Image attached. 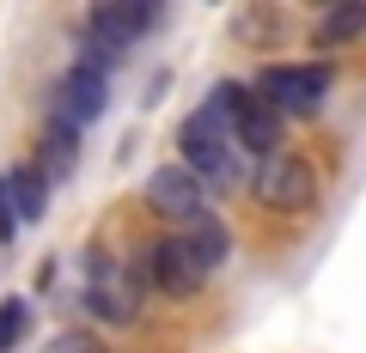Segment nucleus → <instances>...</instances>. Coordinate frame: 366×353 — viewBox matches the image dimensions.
<instances>
[{"label": "nucleus", "instance_id": "15", "mask_svg": "<svg viewBox=\"0 0 366 353\" xmlns=\"http://www.w3.org/2000/svg\"><path fill=\"white\" fill-rule=\"evenodd\" d=\"M43 353H104V341L92 335V329H61V335H55Z\"/></svg>", "mask_w": 366, "mask_h": 353}, {"label": "nucleus", "instance_id": "11", "mask_svg": "<svg viewBox=\"0 0 366 353\" xmlns=\"http://www.w3.org/2000/svg\"><path fill=\"white\" fill-rule=\"evenodd\" d=\"M6 195H13L19 225H37V220H43V208H49V183H43V170H37V165L6 170Z\"/></svg>", "mask_w": 366, "mask_h": 353}, {"label": "nucleus", "instance_id": "10", "mask_svg": "<svg viewBox=\"0 0 366 353\" xmlns=\"http://www.w3.org/2000/svg\"><path fill=\"white\" fill-rule=\"evenodd\" d=\"M177 244L189 250V262H196L202 275H208V268H220V262L232 256V232H226V220H214V213L189 220V232H177Z\"/></svg>", "mask_w": 366, "mask_h": 353}, {"label": "nucleus", "instance_id": "6", "mask_svg": "<svg viewBox=\"0 0 366 353\" xmlns=\"http://www.w3.org/2000/svg\"><path fill=\"white\" fill-rule=\"evenodd\" d=\"M257 201L274 208V213L312 208V201H317V170L305 165V158H293V153H269L262 170H257Z\"/></svg>", "mask_w": 366, "mask_h": 353}, {"label": "nucleus", "instance_id": "1", "mask_svg": "<svg viewBox=\"0 0 366 353\" xmlns=\"http://www.w3.org/2000/svg\"><path fill=\"white\" fill-rule=\"evenodd\" d=\"M177 146H183V170L202 183V195H208V189H238V183H244V170H238V146H232L226 122L214 116L208 104H202L196 116H183Z\"/></svg>", "mask_w": 366, "mask_h": 353}, {"label": "nucleus", "instance_id": "9", "mask_svg": "<svg viewBox=\"0 0 366 353\" xmlns=\"http://www.w3.org/2000/svg\"><path fill=\"white\" fill-rule=\"evenodd\" d=\"M104 116V73H92V67H67V79H61V116L55 122H67V128H86V122H98Z\"/></svg>", "mask_w": 366, "mask_h": 353}, {"label": "nucleus", "instance_id": "13", "mask_svg": "<svg viewBox=\"0 0 366 353\" xmlns=\"http://www.w3.org/2000/svg\"><path fill=\"white\" fill-rule=\"evenodd\" d=\"M354 31H366V6H336L324 19V43H348Z\"/></svg>", "mask_w": 366, "mask_h": 353}, {"label": "nucleus", "instance_id": "14", "mask_svg": "<svg viewBox=\"0 0 366 353\" xmlns=\"http://www.w3.org/2000/svg\"><path fill=\"white\" fill-rule=\"evenodd\" d=\"M25 323H31L25 299H6V305H0V353H6V347H19V341H25Z\"/></svg>", "mask_w": 366, "mask_h": 353}, {"label": "nucleus", "instance_id": "16", "mask_svg": "<svg viewBox=\"0 0 366 353\" xmlns=\"http://www.w3.org/2000/svg\"><path fill=\"white\" fill-rule=\"evenodd\" d=\"M19 237V213H13V195H6V170H0V244Z\"/></svg>", "mask_w": 366, "mask_h": 353}, {"label": "nucleus", "instance_id": "5", "mask_svg": "<svg viewBox=\"0 0 366 353\" xmlns=\"http://www.w3.org/2000/svg\"><path fill=\"white\" fill-rule=\"evenodd\" d=\"M153 25H159L153 0H98V6L86 13V43H98L104 55H122L134 37H147Z\"/></svg>", "mask_w": 366, "mask_h": 353}, {"label": "nucleus", "instance_id": "12", "mask_svg": "<svg viewBox=\"0 0 366 353\" xmlns=\"http://www.w3.org/2000/svg\"><path fill=\"white\" fill-rule=\"evenodd\" d=\"M43 183H61L67 170H74V128L67 122H49V134H43Z\"/></svg>", "mask_w": 366, "mask_h": 353}, {"label": "nucleus", "instance_id": "4", "mask_svg": "<svg viewBox=\"0 0 366 353\" xmlns=\"http://www.w3.org/2000/svg\"><path fill=\"white\" fill-rule=\"evenodd\" d=\"M324 92H330V67H293V61H274V67H262L257 73V98L281 116H312L317 104H324Z\"/></svg>", "mask_w": 366, "mask_h": 353}, {"label": "nucleus", "instance_id": "3", "mask_svg": "<svg viewBox=\"0 0 366 353\" xmlns=\"http://www.w3.org/2000/svg\"><path fill=\"white\" fill-rule=\"evenodd\" d=\"M86 311L98 317V323H134V317H141V287H134V275L117 256H104V250L86 256Z\"/></svg>", "mask_w": 366, "mask_h": 353}, {"label": "nucleus", "instance_id": "7", "mask_svg": "<svg viewBox=\"0 0 366 353\" xmlns=\"http://www.w3.org/2000/svg\"><path fill=\"white\" fill-rule=\"evenodd\" d=\"M147 208L153 213H165V220H202L208 213V195H202V183L189 177L183 165H159L153 177H147Z\"/></svg>", "mask_w": 366, "mask_h": 353}, {"label": "nucleus", "instance_id": "2", "mask_svg": "<svg viewBox=\"0 0 366 353\" xmlns=\"http://www.w3.org/2000/svg\"><path fill=\"white\" fill-rule=\"evenodd\" d=\"M208 110L226 122V134H232V146L238 153H262L269 158L274 146H281V116H274L269 104H262L257 92H244V86H214V98H208Z\"/></svg>", "mask_w": 366, "mask_h": 353}, {"label": "nucleus", "instance_id": "8", "mask_svg": "<svg viewBox=\"0 0 366 353\" xmlns=\"http://www.w3.org/2000/svg\"><path fill=\"white\" fill-rule=\"evenodd\" d=\"M147 268H153V287L165 292V299H196L202 280H208L196 262H189V250H183L177 237H159V244H153V262H147Z\"/></svg>", "mask_w": 366, "mask_h": 353}]
</instances>
